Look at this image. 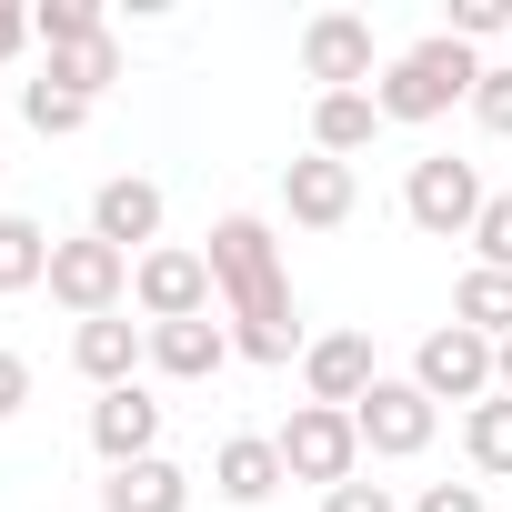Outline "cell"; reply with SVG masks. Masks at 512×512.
Masks as SVG:
<instances>
[{
	"label": "cell",
	"instance_id": "cell-21",
	"mask_svg": "<svg viewBox=\"0 0 512 512\" xmlns=\"http://www.w3.org/2000/svg\"><path fill=\"white\" fill-rule=\"evenodd\" d=\"M51 81H61V91H81V101H101V91L121 81V31H91V41L51 51Z\"/></svg>",
	"mask_w": 512,
	"mask_h": 512
},
{
	"label": "cell",
	"instance_id": "cell-11",
	"mask_svg": "<svg viewBox=\"0 0 512 512\" xmlns=\"http://www.w3.org/2000/svg\"><path fill=\"white\" fill-rule=\"evenodd\" d=\"M91 231L111 241V251H161V181H141V171H111L101 191H91Z\"/></svg>",
	"mask_w": 512,
	"mask_h": 512
},
{
	"label": "cell",
	"instance_id": "cell-1",
	"mask_svg": "<svg viewBox=\"0 0 512 512\" xmlns=\"http://www.w3.org/2000/svg\"><path fill=\"white\" fill-rule=\"evenodd\" d=\"M201 262H211V292H221V312H231V352H241V362L282 372V362L312 352V342H302V312H292L282 241H272L262 211H221L211 241H201Z\"/></svg>",
	"mask_w": 512,
	"mask_h": 512
},
{
	"label": "cell",
	"instance_id": "cell-25",
	"mask_svg": "<svg viewBox=\"0 0 512 512\" xmlns=\"http://www.w3.org/2000/svg\"><path fill=\"white\" fill-rule=\"evenodd\" d=\"M472 251H482V272H512V191H492V201H482Z\"/></svg>",
	"mask_w": 512,
	"mask_h": 512
},
{
	"label": "cell",
	"instance_id": "cell-30",
	"mask_svg": "<svg viewBox=\"0 0 512 512\" xmlns=\"http://www.w3.org/2000/svg\"><path fill=\"white\" fill-rule=\"evenodd\" d=\"M21 402H31V362H21V352H0V422H11Z\"/></svg>",
	"mask_w": 512,
	"mask_h": 512
},
{
	"label": "cell",
	"instance_id": "cell-32",
	"mask_svg": "<svg viewBox=\"0 0 512 512\" xmlns=\"http://www.w3.org/2000/svg\"><path fill=\"white\" fill-rule=\"evenodd\" d=\"M492 382H502V402H512V342H492Z\"/></svg>",
	"mask_w": 512,
	"mask_h": 512
},
{
	"label": "cell",
	"instance_id": "cell-31",
	"mask_svg": "<svg viewBox=\"0 0 512 512\" xmlns=\"http://www.w3.org/2000/svg\"><path fill=\"white\" fill-rule=\"evenodd\" d=\"M41 31H31V11H21V0H0V61H11V51H31Z\"/></svg>",
	"mask_w": 512,
	"mask_h": 512
},
{
	"label": "cell",
	"instance_id": "cell-17",
	"mask_svg": "<svg viewBox=\"0 0 512 512\" xmlns=\"http://www.w3.org/2000/svg\"><path fill=\"white\" fill-rule=\"evenodd\" d=\"M101 512H191V472L181 462H121L111 482H101Z\"/></svg>",
	"mask_w": 512,
	"mask_h": 512
},
{
	"label": "cell",
	"instance_id": "cell-6",
	"mask_svg": "<svg viewBox=\"0 0 512 512\" xmlns=\"http://www.w3.org/2000/svg\"><path fill=\"white\" fill-rule=\"evenodd\" d=\"M282 472L292 482H322V492H342L352 472H362V432H352V412H332V402H302L282 432Z\"/></svg>",
	"mask_w": 512,
	"mask_h": 512
},
{
	"label": "cell",
	"instance_id": "cell-19",
	"mask_svg": "<svg viewBox=\"0 0 512 512\" xmlns=\"http://www.w3.org/2000/svg\"><path fill=\"white\" fill-rule=\"evenodd\" d=\"M51 282V231L31 211H0V302L11 292H41Z\"/></svg>",
	"mask_w": 512,
	"mask_h": 512
},
{
	"label": "cell",
	"instance_id": "cell-28",
	"mask_svg": "<svg viewBox=\"0 0 512 512\" xmlns=\"http://www.w3.org/2000/svg\"><path fill=\"white\" fill-rule=\"evenodd\" d=\"M412 512H492V502H482V482H422Z\"/></svg>",
	"mask_w": 512,
	"mask_h": 512
},
{
	"label": "cell",
	"instance_id": "cell-4",
	"mask_svg": "<svg viewBox=\"0 0 512 512\" xmlns=\"http://www.w3.org/2000/svg\"><path fill=\"white\" fill-rule=\"evenodd\" d=\"M51 302H61L71 322H111V312L131 302V251H111L101 231L51 241Z\"/></svg>",
	"mask_w": 512,
	"mask_h": 512
},
{
	"label": "cell",
	"instance_id": "cell-2",
	"mask_svg": "<svg viewBox=\"0 0 512 512\" xmlns=\"http://www.w3.org/2000/svg\"><path fill=\"white\" fill-rule=\"evenodd\" d=\"M472 91H482V51H472V41H452V31H432V41L392 51V61H382V81H372L382 121H442V111H452V101H472Z\"/></svg>",
	"mask_w": 512,
	"mask_h": 512
},
{
	"label": "cell",
	"instance_id": "cell-29",
	"mask_svg": "<svg viewBox=\"0 0 512 512\" xmlns=\"http://www.w3.org/2000/svg\"><path fill=\"white\" fill-rule=\"evenodd\" d=\"M322 512H402V502H392V482H362L352 472L342 492H322Z\"/></svg>",
	"mask_w": 512,
	"mask_h": 512
},
{
	"label": "cell",
	"instance_id": "cell-5",
	"mask_svg": "<svg viewBox=\"0 0 512 512\" xmlns=\"http://www.w3.org/2000/svg\"><path fill=\"white\" fill-rule=\"evenodd\" d=\"M482 171L472 161H452V151H432V161H412V181H402V211H412V231H432V241H472V221H482Z\"/></svg>",
	"mask_w": 512,
	"mask_h": 512
},
{
	"label": "cell",
	"instance_id": "cell-8",
	"mask_svg": "<svg viewBox=\"0 0 512 512\" xmlns=\"http://www.w3.org/2000/svg\"><path fill=\"white\" fill-rule=\"evenodd\" d=\"M412 382H422L432 402H492V392H502V382H492V342H482V332H462V322L422 332V352H412Z\"/></svg>",
	"mask_w": 512,
	"mask_h": 512
},
{
	"label": "cell",
	"instance_id": "cell-26",
	"mask_svg": "<svg viewBox=\"0 0 512 512\" xmlns=\"http://www.w3.org/2000/svg\"><path fill=\"white\" fill-rule=\"evenodd\" d=\"M472 121L492 141H512V61H482V91H472Z\"/></svg>",
	"mask_w": 512,
	"mask_h": 512
},
{
	"label": "cell",
	"instance_id": "cell-7",
	"mask_svg": "<svg viewBox=\"0 0 512 512\" xmlns=\"http://www.w3.org/2000/svg\"><path fill=\"white\" fill-rule=\"evenodd\" d=\"M372 71H382V51H372V21H362V11H312V21H302V81L362 91Z\"/></svg>",
	"mask_w": 512,
	"mask_h": 512
},
{
	"label": "cell",
	"instance_id": "cell-23",
	"mask_svg": "<svg viewBox=\"0 0 512 512\" xmlns=\"http://www.w3.org/2000/svg\"><path fill=\"white\" fill-rule=\"evenodd\" d=\"M21 121H31L41 141H71V131L91 121V101H81V91H61V81L41 71V81H21Z\"/></svg>",
	"mask_w": 512,
	"mask_h": 512
},
{
	"label": "cell",
	"instance_id": "cell-9",
	"mask_svg": "<svg viewBox=\"0 0 512 512\" xmlns=\"http://www.w3.org/2000/svg\"><path fill=\"white\" fill-rule=\"evenodd\" d=\"M131 302H141L151 322H201V312H211V262L181 251V241H161V251L131 262Z\"/></svg>",
	"mask_w": 512,
	"mask_h": 512
},
{
	"label": "cell",
	"instance_id": "cell-14",
	"mask_svg": "<svg viewBox=\"0 0 512 512\" xmlns=\"http://www.w3.org/2000/svg\"><path fill=\"white\" fill-rule=\"evenodd\" d=\"M71 362H81V382H91V392H121V382L151 362V322H131V312L81 322V332H71Z\"/></svg>",
	"mask_w": 512,
	"mask_h": 512
},
{
	"label": "cell",
	"instance_id": "cell-18",
	"mask_svg": "<svg viewBox=\"0 0 512 512\" xmlns=\"http://www.w3.org/2000/svg\"><path fill=\"white\" fill-rule=\"evenodd\" d=\"M372 131H382V101L372 91H322L312 101V151L352 161V151H372Z\"/></svg>",
	"mask_w": 512,
	"mask_h": 512
},
{
	"label": "cell",
	"instance_id": "cell-27",
	"mask_svg": "<svg viewBox=\"0 0 512 512\" xmlns=\"http://www.w3.org/2000/svg\"><path fill=\"white\" fill-rule=\"evenodd\" d=\"M442 31H452V41H502V31H512V0H452Z\"/></svg>",
	"mask_w": 512,
	"mask_h": 512
},
{
	"label": "cell",
	"instance_id": "cell-12",
	"mask_svg": "<svg viewBox=\"0 0 512 512\" xmlns=\"http://www.w3.org/2000/svg\"><path fill=\"white\" fill-rule=\"evenodd\" d=\"M382 382V362H372V332H322L312 352H302V392L312 402H332V412H362V392Z\"/></svg>",
	"mask_w": 512,
	"mask_h": 512
},
{
	"label": "cell",
	"instance_id": "cell-15",
	"mask_svg": "<svg viewBox=\"0 0 512 512\" xmlns=\"http://www.w3.org/2000/svg\"><path fill=\"white\" fill-rule=\"evenodd\" d=\"M282 482H292V472H282V442H272V432H231V442L211 452V492L241 502V512H251V502H272Z\"/></svg>",
	"mask_w": 512,
	"mask_h": 512
},
{
	"label": "cell",
	"instance_id": "cell-10",
	"mask_svg": "<svg viewBox=\"0 0 512 512\" xmlns=\"http://www.w3.org/2000/svg\"><path fill=\"white\" fill-rule=\"evenodd\" d=\"M352 201H362L352 161H332V151H302V161H282V211H292L302 231H342V221H352Z\"/></svg>",
	"mask_w": 512,
	"mask_h": 512
},
{
	"label": "cell",
	"instance_id": "cell-16",
	"mask_svg": "<svg viewBox=\"0 0 512 512\" xmlns=\"http://www.w3.org/2000/svg\"><path fill=\"white\" fill-rule=\"evenodd\" d=\"M231 362V322H151V372H171V382H211Z\"/></svg>",
	"mask_w": 512,
	"mask_h": 512
},
{
	"label": "cell",
	"instance_id": "cell-20",
	"mask_svg": "<svg viewBox=\"0 0 512 512\" xmlns=\"http://www.w3.org/2000/svg\"><path fill=\"white\" fill-rule=\"evenodd\" d=\"M452 322L462 332H482V342H512V272H462V292H452Z\"/></svg>",
	"mask_w": 512,
	"mask_h": 512
},
{
	"label": "cell",
	"instance_id": "cell-3",
	"mask_svg": "<svg viewBox=\"0 0 512 512\" xmlns=\"http://www.w3.org/2000/svg\"><path fill=\"white\" fill-rule=\"evenodd\" d=\"M352 432H362V452H372V462H412V452H432V432H442V402H432L412 372H382V382L362 392Z\"/></svg>",
	"mask_w": 512,
	"mask_h": 512
},
{
	"label": "cell",
	"instance_id": "cell-13",
	"mask_svg": "<svg viewBox=\"0 0 512 512\" xmlns=\"http://www.w3.org/2000/svg\"><path fill=\"white\" fill-rule=\"evenodd\" d=\"M91 452L121 472V462H151L161 452V402L141 392V382H121V392H101L91 402Z\"/></svg>",
	"mask_w": 512,
	"mask_h": 512
},
{
	"label": "cell",
	"instance_id": "cell-24",
	"mask_svg": "<svg viewBox=\"0 0 512 512\" xmlns=\"http://www.w3.org/2000/svg\"><path fill=\"white\" fill-rule=\"evenodd\" d=\"M31 31H41V51H71V41L111 31V11H101V0H41V11H31Z\"/></svg>",
	"mask_w": 512,
	"mask_h": 512
},
{
	"label": "cell",
	"instance_id": "cell-22",
	"mask_svg": "<svg viewBox=\"0 0 512 512\" xmlns=\"http://www.w3.org/2000/svg\"><path fill=\"white\" fill-rule=\"evenodd\" d=\"M462 452H472L482 482H512V402H502V392L462 412Z\"/></svg>",
	"mask_w": 512,
	"mask_h": 512
}]
</instances>
